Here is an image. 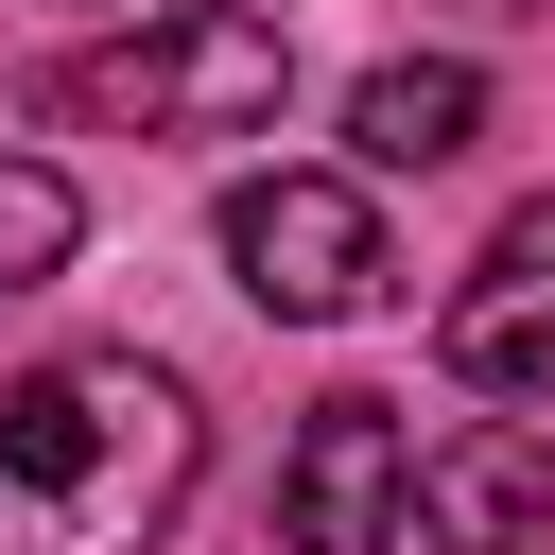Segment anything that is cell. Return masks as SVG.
I'll use <instances>...</instances> for the list:
<instances>
[{
  "mask_svg": "<svg viewBox=\"0 0 555 555\" xmlns=\"http://www.w3.org/2000/svg\"><path fill=\"white\" fill-rule=\"evenodd\" d=\"M278 104H295V35L243 17V0H191V17L121 35V52L35 69V121H139V139H260Z\"/></svg>",
  "mask_w": 555,
  "mask_h": 555,
  "instance_id": "2",
  "label": "cell"
},
{
  "mask_svg": "<svg viewBox=\"0 0 555 555\" xmlns=\"http://www.w3.org/2000/svg\"><path fill=\"white\" fill-rule=\"evenodd\" d=\"M208 468V416L139 347H52L0 382V555H156Z\"/></svg>",
  "mask_w": 555,
  "mask_h": 555,
  "instance_id": "1",
  "label": "cell"
},
{
  "mask_svg": "<svg viewBox=\"0 0 555 555\" xmlns=\"http://www.w3.org/2000/svg\"><path fill=\"white\" fill-rule=\"evenodd\" d=\"M399 520H416V434H399V399H312L295 416V451H278V555H399Z\"/></svg>",
  "mask_w": 555,
  "mask_h": 555,
  "instance_id": "4",
  "label": "cell"
},
{
  "mask_svg": "<svg viewBox=\"0 0 555 555\" xmlns=\"http://www.w3.org/2000/svg\"><path fill=\"white\" fill-rule=\"evenodd\" d=\"M416 520H434V555H538L555 538V434H520V416L434 434L416 451Z\"/></svg>",
  "mask_w": 555,
  "mask_h": 555,
  "instance_id": "6",
  "label": "cell"
},
{
  "mask_svg": "<svg viewBox=\"0 0 555 555\" xmlns=\"http://www.w3.org/2000/svg\"><path fill=\"white\" fill-rule=\"evenodd\" d=\"M451 17H555V0H451Z\"/></svg>",
  "mask_w": 555,
  "mask_h": 555,
  "instance_id": "9",
  "label": "cell"
},
{
  "mask_svg": "<svg viewBox=\"0 0 555 555\" xmlns=\"http://www.w3.org/2000/svg\"><path fill=\"white\" fill-rule=\"evenodd\" d=\"M225 260H243V295L278 330H347V312L399 295V243H382V208L347 173H243L225 191Z\"/></svg>",
  "mask_w": 555,
  "mask_h": 555,
  "instance_id": "3",
  "label": "cell"
},
{
  "mask_svg": "<svg viewBox=\"0 0 555 555\" xmlns=\"http://www.w3.org/2000/svg\"><path fill=\"white\" fill-rule=\"evenodd\" d=\"M69 243H87V191H69L52 156H0V295H35Z\"/></svg>",
  "mask_w": 555,
  "mask_h": 555,
  "instance_id": "8",
  "label": "cell"
},
{
  "mask_svg": "<svg viewBox=\"0 0 555 555\" xmlns=\"http://www.w3.org/2000/svg\"><path fill=\"white\" fill-rule=\"evenodd\" d=\"M347 139H364V173H451L486 139V69L468 52H382L347 87Z\"/></svg>",
  "mask_w": 555,
  "mask_h": 555,
  "instance_id": "7",
  "label": "cell"
},
{
  "mask_svg": "<svg viewBox=\"0 0 555 555\" xmlns=\"http://www.w3.org/2000/svg\"><path fill=\"white\" fill-rule=\"evenodd\" d=\"M434 347H451V382H468V399H555V191L486 225V260L451 278Z\"/></svg>",
  "mask_w": 555,
  "mask_h": 555,
  "instance_id": "5",
  "label": "cell"
}]
</instances>
